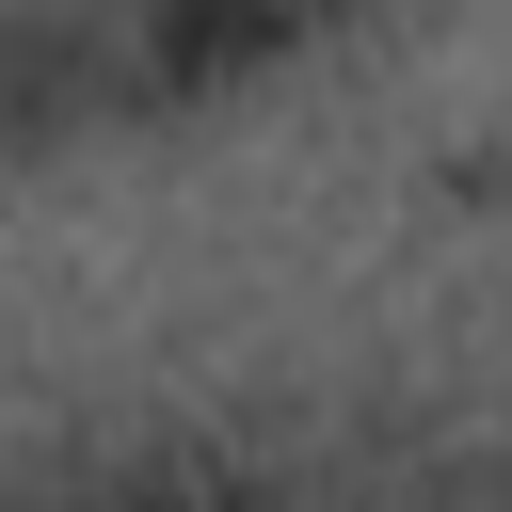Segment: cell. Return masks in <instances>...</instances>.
Listing matches in <instances>:
<instances>
[{
  "mask_svg": "<svg viewBox=\"0 0 512 512\" xmlns=\"http://www.w3.org/2000/svg\"><path fill=\"white\" fill-rule=\"evenodd\" d=\"M336 0H144V80L160 96H224V80H256L272 48H304Z\"/></svg>",
  "mask_w": 512,
  "mask_h": 512,
  "instance_id": "cell-1",
  "label": "cell"
}]
</instances>
